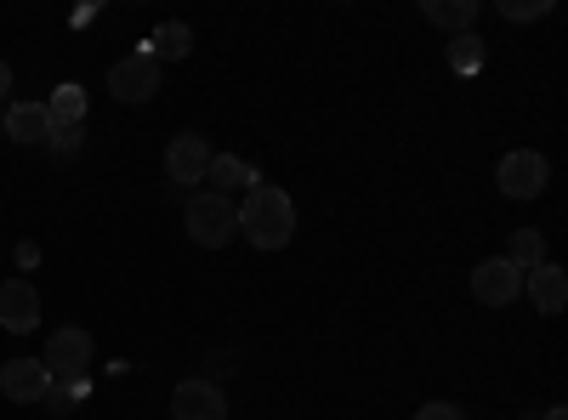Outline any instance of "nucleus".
I'll list each match as a JSON object with an SVG mask.
<instances>
[{"label": "nucleus", "instance_id": "1", "mask_svg": "<svg viewBox=\"0 0 568 420\" xmlns=\"http://www.w3.org/2000/svg\"><path fill=\"white\" fill-rule=\"evenodd\" d=\"M240 233L256 245V250H284L296 233V205L284 188H273V182H256V188L245 194L240 205Z\"/></svg>", "mask_w": 568, "mask_h": 420}, {"label": "nucleus", "instance_id": "2", "mask_svg": "<svg viewBox=\"0 0 568 420\" xmlns=\"http://www.w3.org/2000/svg\"><path fill=\"white\" fill-rule=\"evenodd\" d=\"M187 239H194V245H205V250H222L227 239H233V233H240V205H233L227 194H194V199H187Z\"/></svg>", "mask_w": 568, "mask_h": 420}, {"label": "nucleus", "instance_id": "3", "mask_svg": "<svg viewBox=\"0 0 568 420\" xmlns=\"http://www.w3.org/2000/svg\"><path fill=\"white\" fill-rule=\"evenodd\" d=\"M495 182H500V194H506V199H535V194H546L551 165H546V154H535V148H517V154L500 160Z\"/></svg>", "mask_w": 568, "mask_h": 420}, {"label": "nucleus", "instance_id": "4", "mask_svg": "<svg viewBox=\"0 0 568 420\" xmlns=\"http://www.w3.org/2000/svg\"><path fill=\"white\" fill-rule=\"evenodd\" d=\"M40 363H45V376H52V381H80L85 363H91V336L80 330V324H69V330H52Z\"/></svg>", "mask_w": 568, "mask_h": 420}, {"label": "nucleus", "instance_id": "5", "mask_svg": "<svg viewBox=\"0 0 568 420\" xmlns=\"http://www.w3.org/2000/svg\"><path fill=\"white\" fill-rule=\"evenodd\" d=\"M165 176H171V188H194V182L211 176V143L200 131H182L165 148Z\"/></svg>", "mask_w": 568, "mask_h": 420}, {"label": "nucleus", "instance_id": "6", "mask_svg": "<svg viewBox=\"0 0 568 420\" xmlns=\"http://www.w3.org/2000/svg\"><path fill=\"white\" fill-rule=\"evenodd\" d=\"M109 91H114L120 103H149L154 91H160V63H154L149 52L120 58V63L109 69Z\"/></svg>", "mask_w": 568, "mask_h": 420}, {"label": "nucleus", "instance_id": "7", "mask_svg": "<svg viewBox=\"0 0 568 420\" xmlns=\"http://www.w3.org/2000/svg\"><path fill=\"white\" fill-rule=\"evenodd\" d=\"M171 420H227V398L216 381H182L171 392Z\"/></svg>", "mask_w": 568, "mask_h": 420}, {"label": "nucleus", "instance_id": "8", "mask_svg": "<svg viewBox=\"0 0 568 420\" xmlns=\"http://www.w3.org/2000/svg\"><path fill=\"white\" fill-rule=\"evenodd\" d=\"M471 296H478L484 307H511L517 296H524V273L495 256V262H484L478 273H471Z\"/></svg>", "mask_w": 568, "mask_h": 420}, {"label": "nucleus", "instance_id": "9", "mask_svg": "<svg viewBox=\"0 0 568 420\" xmlns=\"http://www.w3.org/2000/svg\"><path fill=\"white\" fill-rule=\"evenodd\" d=\"M0 324H7L12 336H29L40 324V296L29 278H0Z\"/></svg>", "mask_w": 568, "mask_h": 420}, {"label": "nucleus", "instance_id": "10", "mask_svg": "<svg viewBox=\"0 0 568 420\" xmlns=\"http://www.w3.org/2000/svg\"><path fill=\"white\" fill-rule=\"evenodd\" d=\"M45 363H34V358H7L0 363V392H7L12 403H40L45 398Z\"/></svg>", "mask_w": 568, "mask_h": 420}, {"label": "nucleus", "instance_id": "11", "mask_svg": "<svg viewBox=\"0 0 568 420\" xmlns=\"http://www.w3.org/2000/svg\"><path fill=\"white\" fill-rule=\"evenodd\" d=\"M524 290H529V301H535L540 313H562V301H568V273H562L557 262H540V267L524 273Z\"/></svg>", "mask_w": 568, "mask_h": 420}, {"label": "nucleus", "instance_id": "12", "mask_svg": "<svg viewBox=\"0 0 568 420\" xmlns=\"http://www.w3.org/2000/svg\"><path fill=\"white\" fill-rule=\"evenodd\" d=\"M420 18L438 23L444 34H471V23H478V0H426Z\"/></svg>", "mask_w": 568, "mask_h": 420}, {"label": "nucleus", "instance_id": "13", "mask_svg": "<svg viewBox=\"0 0 568 420\" xmlns=\"http://www.w3.org/2000/svg\"><path fill=\"white\" fill-rule=\"evenodd\" d=\"M7 136H12V143H45V136H52L45 103H12L7 109Z\"/></svg>", "mask_w": 568, "mask_h": 420}, {"label": "nucleus", "instance_id": "14", "mask_svg": "<svg viewBox=\"0 0 568 420\" xmlns=\"http://www.w3.org/2000/svg\"><path fill=\"white\" fill-rule=\"evenodd\" d=\"M205 182H216V194H233V188H245V194H251L262 176H256L240 154H211V176H205Z\"/></svg>", "mask_w": 568, "mask_h": 420}, {"label": "nucleus", "instance_id": "15", "mask_svg": "<svg viewBox=\"0 0 568 420\" xmlns=\"http://www.w3.org/2000/svg\"><path fill=\"white\" fill-rule=\"evenodd\" d=\"M45 120H52V131H63V125H85V91L69 80V85H58L52 98H45Z\"/></svg>", "mask_w": 568, "mask_h": 420}, {"label": "nucleus", "instance_id": "16", "mask_svg": "<svg viewBox=\"0 0 568 420\" xmlns=\"http://www.w3.org/2000/svg\"><path fill=\"white\" fill-rule=\"evenodd\" d=\"M500 262H511L517 273H529V267H540V262H546V239H540L535 227H511V233H506V256H500Z\"/></svg>", "mask_w": 568, "mask_h": 420}, {"label": "nucleus", "instance_id": "17", "mask_svg": "<svg viewBox=\"0 0 568 420\" xmlns=\"http://www.w3.org/2000/svg\"><path fill=\"white\" fill-rule=\"evenodd\" d=\"M187 52H194V29H187V23H160L154 29V40H149V58L160 63V58H187Z\"/></svg>", "mask_w": 568, "mask_h": 420}, {"label": "nucleus", "instance_id": "18", "mask_svg": "<svg viewBox=\"0 0 568 420\" xmlns=\"http://www.w3.org/2000/svg\"><path fill=\"white\" fill-rule=\"evenodd\" d=\"M484 58H489V52H484L478 34H455V40H449V69H455V74H478Z\"/></svg>", "mask_w": 568, "mask_h": 420}, {"label": "nucleus", "instance_id": "19", "mask_svg": "<svg viewBox=\"0 0 568 420\" xmlns=\"http://www.w3.org/2000/svg\"><path fill=\"white\" fill-rule=\"evenodd\" d=\"M85 398V376L80 381H45V409H52V414H74V403Z\"/></svg>", "mask_w": 568, "mask_h": 420}, {"label": "nucleus", "instance_id": "20", "mask_svg": "<svg viewBox=\"0 0 568 420\" xmlns=\"http://www.w3.org/2000/svg\"><path fill=\"white\" fill-rule=\"evenodd\" d=\"M80 143H85V131H80V125H63V131L45 136V148H52V160H74V154H80Z\"/></svg>", "mask_w": 568, "mask_h": 420}, {"label": "nucleus", "instance_id": "21", "mask_svg": "<svg viewBox=\"0 0 568 420\" xmlns=\"http://www.w3.org/2000/svg\"><path fill=\"white\" fill-rule=\"evenodd\" d=\"M546 12H551V0H500V18H511V23H535Z\"/></svg>", "mask_w": 568, "mask_h": 420}, {"label": "nucleus", "instance_id": "22", "mask_svg": "<svg viewBox=\"0 0 568 420\" xmlns=\"http://www.w3.org/2000/svg\"><path fill=\"white\" fill-rule=\"evenodd\" d=\"M415 420H466V414H460L455 403H420V409H415Z\"/></svg>", "mask_w": 568, "mask_h": 420}, {"label": "nucleus", "instance_id": "23", "mask_svg": "<svg viewBox=\"0 0 568 420\" xmlns=\"http://www.w3.org/2000/svg\"><path fill=\"white\" fill-rule=\"evenodd\" d=\"M7 91H12V69L0 63V103H7Z\"/></svg>", "mask_w": 568, "mask_h": 420}, {"label": "nucleus", "instance_id": "24", "mask_svg": "<svg viewBox=\"0 0 568 420\" xmlns=\"http://www.w3.org/2000/svg\"><path fill=\"white\" fill-rule=\"evenodd\" d=\"M546 420H568V409H562V403H557V409H546Z\"/></svg>", "mask_w": 568, "mask_h": 420}]
</instances>
